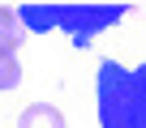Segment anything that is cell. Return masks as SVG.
<instances>
[{
	"label": "cell",
	"mask_w": 146,
	"mask_h": 128,
	"mask_svg": "<svg viewBox=\"0 0 146 128\" xmlns=\"http://www.w3.org/2000/svg\"><path fill=\"white\" fill-rule=\"evenodd\" d=\"M17 81H22V64H17V56L0 47V90H13Z\"/></svg>",
	"instance_id": "5b68a950"
},
{
	"label": "cell",
	"mask_w": 146,
	"mask_h": 128,
	"mask_svg": "<svg viewBox=\"0 0 146 128\" xmlns=\"http://www.w3.org/2000/svg\"><path fill=\"white\" fill-rule=\"evenodd\" d=\"M17 128H64V115L47 103H30L22 115H17Z\"/></svg>",
	"instance_id": "3957f363"
},
{
	"label": "cell",
	"mask_w": 146,
	"mask_h": 128,
	"mask_svg": "<svg viewBox=\"0 0 146 128\" xmlns=\"http://www.w3.org/2000/svg\"><path fill=\"white\" fill-rule=\"evenodd\" d=\"M26 26H22V17L13 13V9H5V5H0V47H5V51H17L22 43H26Z\"/></svg>",
	"instance_id": "277c9868"
},
{
	"label": "cell",
	"mask_w": 146,
	"mask_h": 128,
	"mask_svg": "<svg viewBox=\"0 0 146 128\" xmlns=\"http://www.w3.org/2000/svg\"><path fill=\"white\" fill-rule=\"evenodd\" d=\"M17 17L30 34L39 30H64L73 47H90L95 34L112 30L125 17V5H17Z\"/></svg>",
	"instance_id": "7a4b0ae2"
},
{
	"label": "cell",
	"mask_w": 146,
	"mask_h": 128,
	"mask_svg": "<svg viewBox=\"0 0 146 128\" xmlns=\"http://www.w3.org/2000/svg\"><path fill=\"white\" fill-rule=\"evenodd\" d=\"M95 90L103 128H146V64L120 69L116 60H103L95 69Z\"/></svg>",
	"instance_id": "6da1fadb"
}]
</instances>
